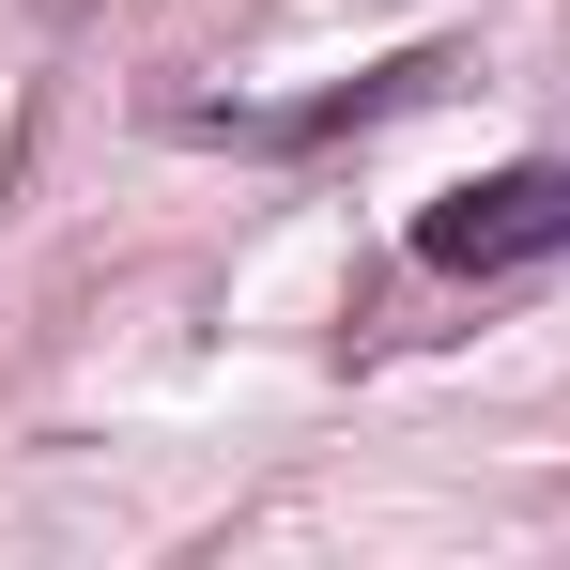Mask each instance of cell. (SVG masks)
<instances>
[{
	"label": "cell",
	"instance_id": "6da1fadb",
	"mask_svg": "<svg viewBox=\"0 0 570 570\" xmlns=\"http://www.w3.org/2000/svg\"><path fill=\"white\" fill-rule=\"evenodd\" d=\"M416 263L432 278H524V263H570V155H524V170H478L416 216Z\"/></svg>",
	"mask_w": 570,
	"mask_h": 570
},
{
	"label": "cell",
	"instance_id": "7a4b0ae2",
	"mask_svg": "<svg viewBox=\"0 0 570 570\" xmlns=\"http://www.w3.org/2000/svg\"><path fill=\"white\" fill-rule=\"evenodd\" d=\"M432 78H448V62H432V47H416V62H385V78H355V94H324V108H247V124H232V108H216V124H232V139H340V124H385V108L401 94H432Z\"/></svg>",
	"mask_w": 570,
	"mask_h": 570
}]
</instances>
